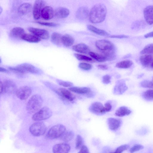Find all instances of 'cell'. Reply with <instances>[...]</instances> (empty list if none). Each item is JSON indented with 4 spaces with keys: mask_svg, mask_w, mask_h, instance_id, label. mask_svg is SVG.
Returning a JSON list of instances; mask_svg holds the SVG:
<instances>
[{
    "mask_svg": "<svg viewBox=\"0 0 153 153\" xmlns=\"http://www.w3.org/2000/svg\"><path fill=\"white\" fill-rule=\"evenodd\" d=\"M107 13L105 6L102 4L94 5L90 11L89 20L92 23H99L103 22L105 19Z\"/></svg>",
    "mask_w": 153,
    "mask_h": 153,
    "instance_id": "cell-1",
    "label": "cell"
},
{
    "mask_svg": "<svg viewBox=\"0 0 153 153\" xmlns=\"http://www.w3.org/2000/svg\"><path fill=\"white\" fill-rule=\"evenodd\" d=\"M97 48L101 51L107 60H111L115 57V47L110 41L105 39L99 40L95 42Z\"/></svg>",
    "mask_w": 153,
    "mask_h": 153,
    "instance_id": "cell-2",
    "label": "cell"
},
{
    "mask_svg": "<svg viewBox=\"0 0 153 153\" xmlns=\"http://www.w3.org/2000/svg\"><path fill=\"white\" fill-rule=\"evenodd\" d=\"M42 102V99L40 95H34L27 101L26 105V109L30 114L35 113L40 109Z\"/></svg>",
    "mask_w": 153,
    "mask_h": 153,
    "instance_id": "cell-3",
    "label": "cell"
},
{
    "mask_svg": "<svg viewBox=\"0 0 153 153\" xmlns=\"http://www.w3.org/2000/svg\"><path fill=\"white\" fill-rule=\"evenodd\" d=\"M11 71L20 74L30 73L37 74L39 72L37 69L33 65L28 63H23L15 67H9Z\"/></svg>",
    "mask_w": 153,
    "mask_h": 153,
    "instance_id": "cell-4",
    "label": "cell"
},
{
    "mask_svg": "<svg viewBox=\"0 0 153 153\" xmlns=\"http://www.w3.org/2000/svg\"><path fill=\"white\" fill-rule=\"evenodd\" d=\"M52 115V112L48 107L45 106L40 109L32 116V119L35 121H40L48 119Z\"/></svg>",
    "mask_w": 153,
    "mask_h": 153,
    "instance_id": "cell-5",
    "label": "cell"
},
{
    "mask_svg": "<svg viewBox=\"0 0 153 153\" xmlns=\"http://www.w3.org/2000/svg\"><path fill=\"white\" fill-rule=\"evenodd\" d=\"M65 131V126L61 124H57L50 129L47 133V136L51 139L61 137Z\"/></svg>",
    "mask_w": 153,
    "mask_h": 153,
    "instance_id": "cell-6",
    "label": "cell"
},
{
    "mask_svg": "<svg viewBox=\"0 0 153 153\" xmlns=\"http://www.w3.org/2000/svg\"><path fill=\"white\" fill-rule=\"evenodd\" d=\"M30 133L35 136H39L44 134L46 130V127L44 123L38 122L32 124L29 127Z\"/></svg>",
    "mask_w": 153,
    "mask_h": 153,
    "instance_id": "cell-7",
    "label": "cell"
},
{
    "mask_svg": "<svg viewBox=\"0 0 153 153\" xmlns=\"http://www.w3.org/2000/svg\"><path fill=\"white\" fill-rule=\"evenodd\" d=\"M31 93V88L29 86H25L18 89L16 94L19 99L21 100H25L28 98Z\"/></svg>",
    "mask_w": 153,
    "mask_h": 153,
    "instance_id": "cell-8",
    "label": "cell"
},
{
    "mask_svg": "<svg viewBox=\"0 0 153 153\" xmlns=\"http://www.w3.org/2000/svg\"><path fill=\"white\" fill-rule=\"evenodd\" d=\"M45 2L43 0H37L34 3L33 14L34 18L36 20L39 19L41 16V12L44 7Z\"/></svg>",
    "mask_w": 153,
    "mask_h": 153,
    "instance_id": "cell-9",
    "label": "cell"
},
{
    "mask_svg": "<svg viewBox=\"0 0 153 153\" xmlns=\"http://www.w3.org/2000/svg\"><path fill=\"white\" fill-rule=\"evenodd\" d=\"M28 29L33 34L40 39H47L49 37V33L46 30L33 27H29Z\"/></svg>",
    "mask_w": 153,
    "mask_h": 153,
    "instance_id": "cell-10",
    "label": "cell"
},
{
    "mask_svg": "<svg viewBox=\"0 0 153 153\" xmlns=\"http://www.w3.org/2000/svg\"><path fill=\"white\" fill-rule=\"evenodd\" d=\"M3 83L4 93L8 94H16L18 89L16 85L13 81L7 80L4 81Z\"/></svg>",
    "mask_w": 153,
    "mask_h": 153,
    "instance_id": "cell-11",
    "label": "cell"
},
{
    "mask_svg": "<svg viewBox=\"0 0 153 153\" xmlns=\"http://www.w3.org/2000/svg\"><path fill=\"white\" fill-rule=\"evenodd\" d=\"M61 97L70 102H73L75 98V96L69 90L64 88H60L56 91Z\"/></svg>",
    "mask_w": 153,
    "mask_h": 153,
    "instance_id": "cell-12",
    "label": "cell"
},
{
    "mask_svg": "<svg viewBox=\"0 0 153 153\" xmlns=\"http://www.w3.org/2000/svg\"><path fill=\"white\" fill-rule=\"evenodd\" d=\"M70 145L65 143L55 144L52 149L53 153H68L70 150Z\"/></svg>",
    "mask_w": 153,
    "mask_h": 153,
    "instance_id": "cell-13",
    "label": "cell"
},
{
    "mask_svg": "<svg viewBox=\"0 0 153 153\" xmlns=\"http://www.w3.org/2000/svg\"><path fill=\"white\" fill-rule=\"evenodd\" d=\"M144 19L147 23L149 25H153V5L146 7L143 10Z\"/></svg>",
    "mask_w": 153,
    "mask_h": 153,
    "instance_id": "cell-14",
    "label": "cell"
},
{
    "mask_svg": "<svg viewBox=\"0 0 153 153\" xmlns=\"http://www.w3.org/2000/svg\"><path fill=\"white\" fill-rule=\"evenodd\" d=\"M90 111L97 115H101L105 113L104 106L100 102H96L92 103L89 107Z\"/></svg>",
    "mask_w": 153,
    "mask_h": 153,
    "instance_id": "cell-15",
    "label": "cell"
},
{
    "mask_svg": "<svg viewBox=\"0 0 153 153\" xmlns=\"http://www.w3.org/2000/svg\"><path fill=\"white\" fill-rule=\"evenodd\" d=\"M54 15V11L52 7L47 6L42 9L41 16L45 20H49L52 19Z\"/></svg>",
    "mask_w": 153,
    "mask_h": 153,
    "instance_id": "cell-16",
    "label": "cell"
},
{
    "mask_svg": "<svg viewBox=\"0 0 153 153\" xmlns=\"http://www.w3.org/2000/svg\"><path fill=\"white\" fill-rule=\"evenodd\" d=\"M140 62L144 67H151L153 63V55L145 54L141 56L140 58Z\"/></svg>",
    "mask_w": 153,
    "mask_h": 153,
    "instance_id": "cell-17",
    "label": "cell"
},
{
    "mask_svg": "<svg viewBox=\"0 0 153 153\" xmlns=\"http://www.w3.org/2000/svg\"><path fill=\"white\" fill-rule=\"evenodd\" d=\"M89 13L88 9L86 7H81L77 10L76 16L78 19L84 20L89 16Z\"/></svg>",
    "mask_w": 153,
    "mask_h": 153,
    "instance_id": "cell-18",
    "label": "cell"
},
{
    "mask_svg": "<svg viewBox=\"0 0 153 153\" xmlns=\"http://www.w3.org/2000/svg\"><path fill=\"white\" fill-rule=\"evenodd\" d=\"M70 14V11L67 8L60 7L56 8L54 11V15L59 18H65L67 17Z\"/></svg>",
    "mask_w": 153,
    "mask_h": 153,
    "instance_id": "cell-19",
    "label": "cell"
},
{
    "mask_svg": "<svg viewBox=\"0 0 153 153\" xmlns=\"http://www.w3.org/2000/svg\"><path fill=\"white\" fill-rule=\"evenodd\" d=\"M108 123L110 129L112 131H115L120 127L121 121L119 119L109 118L108 120Z\"/></svg>",
    "mask_w": 153,
    "mask_h": 153,
    "instance_id": "cell-20",
    "label": "cell"
},
{
    "mask_svg": "<svg viewBox=\"0 0 153 153\" xmlns=\"http://www.w3.org/2000/svg\"><path fill=\"white\" fill-rule=\"evenodd\" d=\"M25 33V31L23 28L16 27L11 29L10 32V35L12 37L21 39Z\"/></svg>",
    "mask_w": 153,
    "mask_h": 153,
    "instance_id": "cell-21",
    "label": "cell"
},
{
    "mask_svg": "<svg viewBox=\"0 0 153 153\" xmlns=\"http://www.w3.org/2000/svg\"><path fill=\"white\" fill-rule=\"evenodd\" d=\"M68 89L71 91L81 94H88L91 92V89L87 87H72Z\"/></svg>",
    "mask_w": 153,
    "mask_h": 153,
    "instance_id": "cell-22",
    "label": "cell"
},
{
    "mask_svg": "<svg viewBox=\"0 0 153 153\" xmlns=\"http://www.w3.org/2000/svg\"><path fill=\"white\" fill-rule=\"evenodd\" d=\"M74 51L82 53H89L90 49L88 47L86 44L81 43L74 46L72 48Z\"/></svg>",
    "mask_w": 153,
    "mask_h": 153,
    "instance_id": "cell-23",
    "label": "cell"
},
{
    "mask_svg": "<svg viewBox=\"0 0 153 153\" xmlns=\"http://www.w3.org/2000/svg\"><path fill=\"white\" fill-rule=\"evenodd\" d=\"M74 38L71 36L66 34L62 36V43L65 47H69L73 45L74 42Z\"/></svg>",
    "mask_w": 153,
    "mask_h": 153,
    "instance_id": "cell-24",
    "label": "cell"
},
{
    "mask_svg": "<svg viewBox=\"0 0 153 153\" xmlns=\"http://www.w3.org/2000/svg\"><path fill=\"white\" fill-rule=\"evenodd\" d=\"M32 5L28 3H25L21 4L18 9V12L21 14L25 15L29 13L31 9Z\"/></svg>",
    "mask_w": 153,
    "mask_h": 153,
    "instance_id": "cell-25",
    "label": "cell"
},
{
    "mask_svg": "<svg viewBox=\"0 0 153 153\" xmlns=\"http://www.w3.org/2000/svg\"><path fill=\"white\" fill-rule=\"evenodd\" d=\"M21 39L31 43H37L41 40L40 39L34 35L28 33H25L22 36Z\"/></svg>",
    "mask_w": 153,
    "mask_h": 153,
    "instance_id": "cell-26",
    "label": "cell"
},
{
    "mask_svg": "<svg viewBox=\"0 0 153 153\" xmlns=\"http://www.w3.org/2000/svg\"><path fill=\"white\" fill-rule=\"evenodd\" d=\"M131 111L127 107L123 106L120 107L116 110L115 113L116 116L119 117H122L130 114Z\"/></svg>",
    "mask_w": 153,
    "mask_h": 153,
    "instance_id": "cell-27",
    "label": "cell"
},
{
    "mask_svg": "<svg viewBox=\"0 0 153 153\" xmlns=\"http://www.w3.org/2000/svg\"><path fill=\"white\" fill-rule=\"evenodd\" d=\"M87 27L89 30L97 35L106 36L109 35V34L105 31L98 28L92 25H87Z\"/></svg>",
    "mask_w": 153,
    "mask_h": 153,
    "instance_id": "cell-28",
    "label": "cell"
},
{
    "mask_svg": "<svg viewBox=\"0 0 153 153\" xmlns=\"http://www.w3.org/2000/svg\"><path fill=\"white\" fill-rule=\"evenodd\" d=\"M61 34L55 32L52 33L51 36L52 42L57 45H60L62 43Z\"/></svg>",
    "mask_w": 153,
    "mask_h": 153,
    "instance_id": "cell-29",
    "label": "cell"
},
{
    "mask_svg": "<svg viewBox=\"0 0 153 153\" xmlns=\"http://www.w3.org/2000/svg\"><path fill=\"white\" fill-rule=\"evenodd\" d=\"M133 64V62L131 60H125L117 63L116 66L120 68H128L131 67Z\"/></svg>",
    "mask_w": 153,
    "mask_h": 153,
    "instance_id": "cell-30",
    "label": "cell"
},
{
    "mask_svg": "<svg viewBox=\"0 0 153 153\" xmlns=\"http://www.w3.org/2000/svg\"><path fill=\"white\" fill-rule=\"evenodd\" d=\"M74 134L73 132L71 131H65L61 137V140L65 142H68L71 141L74 138Z\"/></svg>",
    "mask_w": 153,
    "mask_h": 153,
    "instance_id": "cell-31",
    "label": "cell"
},
{
    "mask_svg": "<svg viewBox=\"0 0 153 153\" xmlns=\"http://www.w3.org/2000/svg\"><path fill=\"white\" fill-rule=\"evenodd\" d=\"M89 54L91 57L97 61L103 62L107 60L106 57L103 55L93 52H89Z\"/></svg>",
    "mask_w": 153,
    "mask_h": 153,
    "instance_id": "cell-32",
    "label": "cell"
},
{
    "mask_svg": "<svg viewBox=\"0 0 153 153\" xmlns=\"http://www.w3.org/2000/svg\"><path fill=\"white\" fill-rule=\"evenodd\" d=\"M116 87V89L119 94H123L127 89V87L125 83L122 81L119 82Z\"/></svg>",
    "mask_w": 153,
    "mask_h": 153,
    "instance_id": "cell-33",
    "label": "cell"
},
{
    "mask_svg": "<svg viewBox=\"0 0 153 153\" xmlns=\"http://www.w3.org/2000/svg\"><path fill=\"white\" fill-rule=\"evenodd\" d=\"M142 54H153V43L146 46L141 51Z\"/></svg>",
    "mask_w": 153,
    "mask_h": 153,
    "instance_id": "cell-34",
    "label": "cell"
},
{
    "mask_svg": "<svg viewBox=\"0 0 153 153\" xmlns=\"http://www.w3.org/2000/svg\"><path fill=\"white\" fill-rule=\"evenodd\" d=\"M143 97L146 100H153V89H149L144 91L142 94Z\"/></svg>",
    "mask_w": 153,
    "mask_h": 153,
    "instance_id": "cell-35",
    "label": "cell"
},
{
    "mask_svg": "<svg viewBox=\"0 0 153 153\" xmlns=\"http://www.w3.org/2000/svg\"><path fill=\"white\" fill-rule=\"evenodd\" d=\"M140 85L143 88L153 89V82L152 80H144L140 82Z\"/></svg>",
    "mask_w": 153,
    "mask_h": 153,
    "instance_id": "cell-36",
    "label": "cell"
},
{
    "mask_svg": "<svg viewBox=\"0 0 153 153\" xmlns=\"http://www.w3.org/2000/svg\"><path fill=\"white\" fill-rule=\"evenodd\" d=\"M83 140L82 137L79 135H77L76 140L75 148L79 149L82 147L83 145Z\"/></svg>",
    "mask_w": 153,
    "mask_h": 153,
    "instance_id": "cell-37",
    "label": "cell"
},
{
    "mask_svg": "<svg viewBox=\"0 0 153 153\" xmlns=\"http://www.w3.org/2000/svg\"><path fill=\"white\" fill-rule=\"evenodd\" d=\"M74 56L77 59L79 60L85 61L88 62L92 61V59L91 58L84 55L78 53H75Z\"/></svg>",
    "mask_w": 153,
    "mask_h": 153,
    "instance_id": "cell-38",
    "label": "cell"
},
{
    "mask_svg": "<svg viewBox=\"0 0 153 153\" xmlns=\"http://www.w3.org/2000/svg\"><path fill=\"white\" fill-rule=\"evenodd\" d=\"M129 147V146L128 145H122L117 147L115 152L111 153H122L124 151L127 150Z\"/></svg>",
    "mask_w": 153,
    "mask_h": 153,
    "instance_id": "cell-39",
    "label": "cell"
},
{
    "mask_svg": "<svg viewBox=\"0 0 153 153\" xmlns=\"http://www.w3.org/2000/svg\"><path fill=\"white\" fill-rule=\"evenodd\" d=\"M57 83L60 85L64 87H71L73 85L72 82L62 81L61 80L57 79L56 80Z\"/></svg>",
    "mask_w": 153,
    "mask_h": 153,
    "instance_id": "cell-40",
    "label": "cell"
},
{
    "mask_svg": "<svg viewBox=\"0 0 153 153\" xmlns=\"http://www.w3.org/2000/svg\"><path fill=\"white\" fill-rule=\"evenodd\" d=\"M79 66L80 68L84 70H89L92 68V65L88 63L81 62L79 64Z\"/></svg>",
    "mask_w": 153,
    "mask_h": 153,
    "instance_id": "cell-41",
    "label": "cell"
},
{
    "mask_svg": "<svg viewBox=\"0 0 153 153\" xmlns=\"http://www.w3.org/2000/svg\"><path fill=\"white\" fill-rule=\"evenodd\" d=\"M143 148V146L140 144H136L132 147L130 150L131 153H133Z\"/></svg>",
    "mask_w": 153,
    "mask_h": 153,
    "instance_id": "cell-42",
    "label": "cell"
},
{
    "mask_svg": "<svg viewBox=\"0 0 153 153\" xmlns=\"http://www.w3.org/2000/svg\"><path fill=\"white\" fill-rule=\"evenodd\" d=\"M37 23L42 25L51 27H56L59 25V24L53 22H38Z\"/></svg>",
    "mask_w": 153,
    "mask_h": 153,
    "instance_id": "cell-43",
    "label": "cell"
},
{
    "mask_svg": "<svg viewBox=\"0 0 153 153\" xmlns=\"http://www.w3.org/2000/svg\"><path fill=\"white\" fill-rule=\"evenodd\" d=\"M111 76L108 75H106L102 77V82L105 84H108L111 82Z\"/></svg>",
    "mask_w": 153,
    "mask_h": 153,
    "instance_id": "cell-44",
    "label": "cell"
},
{
    "mask_svg": "<svg viewBox=\"0 0 153 153\" xmlns=\"http://www.w3.org/2000/svg\"><path fill=\"white\" fill-rule=\"evenodd\" d=\"M77 153H90L87 147L85 145H83L80 148L79 151Z\"/></svg>",
    "mask_w": 153,
    "mask_h": 153,
    "instance_id": "cell-45",
    "label": "cell"
},
{
    "mask_svg": "<svg viewBox=\"0 0 153 153\" xmlns=\"http://www.w3.org/2000/svg\"><path fill=\"white\" fill-rule=\"evenodd\" d=\"M105 111L106 112L109 111L112 108V105L109 102H106L104 106Z\"/></svg>",
    "mask_w": 153,
    "mask_h": 153,
    "instance_id": "cell-46",
    "label": "cell"
},
{
    "mask_svg": "<svg viewBox=\"0 0 153 153\" xmlns=\"http://www.w3.org/2000/svg\"><path fill=\"white\" fill-rule=\"evenodd\" d=\"M109 37L112 38H127L128 36L125 35H116L109 36Z\"/></svg>",
    "mask_w": 153,
    "mask_h": 153,
    "instance_id": "cell-47",
    "label": "cell"
},
{
    "mask_svg": "<svg viewBox=\"0 0 153 153\" xmlns=\"http://www.w3.org/2000/svg\"><path fill=\"white\" fill-rule=\"evenodd\" d=\"M97 67L103 70H106L108 69V66L105 65H99Z\"/></svg>",
    "mask_w": 153,
    "mask_h": 153,
    "instance_id": "cell-48",
    "label": "cell"
},
{
    "mask_svg": "<svg viewBox=\"0 0 153 153\" xmlns=\"http://www.w3.org/2000/svg\"><path fill=\"white\" fill-rule=\"evenodd\" d=\"M3 93H4L3 83V82L1 81L0 82V94H1Z\"/></svg>",
    "mask_w": 153,
    "mask_h": 153,
    "instance_id": "cell-49",
    "label": "cell"
},
{
    "mask_svg": "<svg viewBox=\"0 0 153 153\" xmlns=\"http://www.w3.org/2000/svg\"><path fill=\"white\" fill-rule=\"evenodd\" d=\"M144 37L146 38L153 37V31L146 34L144 36Z\"/></svg>",
    "mask_w": 153,
    "mask_h": 153,
    "instance_id": "cell-50",
    "label": "cell"
},
{
    "mask_svg": "<svg viewBox=\"0 0 153 153\" xmlns=\"http://www.w3.org/2000/svg\"><path fill=\"white\" fill-rule=\"evenodd\" d=\"M0 71L1 72L7 73L8 72V71L6 69L1 67H0Z\"/></svg>",
    "mask_w": 153,
    "mask_h": 153,
    "instance_id": "cell-51",
    "label": "cell"
},
{
    "mask_svg": "<svg viewBox=\"0 0 153 153\" xmlns=\"http://www.w3.org/2000/svg\"><path fill=\"white\" fill-rule=\"evenodd\" d=\"M151 67L153 68V63H152V65H151Z\"/></svg>",
    "mask_w": 153,
    "mask_h": 153,
    "instance_id": "cell-52",
    "label": "cell"
},
{
    "mask_svg": "<svg viewBox=\"0 0 153 153\" xmlns=\"http://www.w3.org/2000/svg\"><path fill=\"white\" fill-rule=\"evenodd\" d=\"M152 82H153V76L152 77Z\"/></svg>",
    "mask_w": 153,
    "mask_h": 153,
    "instance_id": "cell-53",
    "label": "cell"
}]
</instances>
